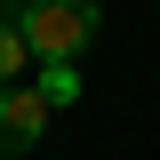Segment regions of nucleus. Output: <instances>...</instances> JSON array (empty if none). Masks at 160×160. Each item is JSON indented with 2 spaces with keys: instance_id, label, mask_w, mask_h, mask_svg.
I'll return each mask as SVG.
<instances>
[{
  "instance_id": "f257e3e1",
  "label": "nucleus",
  "mask_w": 160,
  "mask_h": 160,
  "mask_svg": "<svg viewBox=\"0 0 160 160\" xmlns=\"http://www.w3.org/2000/svg\"><path fill=\"white\" fill-rule=\"evenodd\" d=\"M96 0H16V32L40 64H72L88 40H96Z\"/></svg>"
},
{
  "instance_id": "f03ea898",
  "label": "nucleus",
  "mask_w": 160,
  "mask_h": 160,
  "mask_svg": "<svg viewBox=\"0 0 160 160\" xmlns=\"http://www.w3.org/2000/svg\"><path fill=\"white\" fill-rule=\"evenodd\" d=\"M40 128H48V104H40V88H0V152H32Z\"/></svg>"
},
{
  "instance_id": "7ed1b4c3",
  "label": "nucleus",
  "mask_w": 160,
  "mask_h": 160,
  "mask_svg": "<svg viewBox=\"0 0 160 160\" xmlns=\"http://www.w3.org/2000/svg\"><path fill=\"white\" fill-rule=\"evenodd\" d=\"M40 104H48V112H56V104H80V64H40Z\"/></svg>"
},
{
  "instance_id": "20e7f679",
  "label": "nucleus",
  "mask_w": 160,
  "mask_h": 160,
  "mask_svg": "<svg viewBox=\"0 0 160 160\" xmlns=\"http://www.w3.org/2000/svg\"><path fill=\"white\" fill-rule=\"evenodd\" d=\"M24 64H32L24 32H16V24H0V88H16V80H24Z\"/></svg>"
}]
</instances>
